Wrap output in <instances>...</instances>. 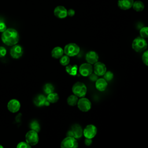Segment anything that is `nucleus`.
Instances as JSON below:
<instances>
[{"instance_id":"1","label":"nucleus","mask_w":148,"mask_h":148,"mask_svg":"<svg viewBox=\"0 0 148 148\" xmlns=\"http://www.w3.org/2000/svg\"><path fill=\"white\" fill-rule=\"evenodd\" d=\"M1 39L4 44L8 46H14L19 40V35L17 30L10 28L3 31L1 35Z\"/></svg>"},{"instance_id":"2","label":"nucleus","mask_w":148,"mask_h":148,"mask_svg":"<svg viewBox=\"0 0 148 148\" xmlns=\"http://www.w3.org/2000/svg\"><path fill=\"white\" fill-rule=\"evenodd\" d=\"M148 44L146 39L141 36L135 38L132 43V48L134 51L138 53L144 51L147 47Z\"/></svg>"},{"instance_id":"3","label":"nucleus","mask_w":148,"mask_h":148,"mask_svg":"<svg viewBox=\"0 0 148 148\" xmlns=\"http://www.w3.org/2000/svg\"><path fill=\"white\" fill-rule=\"evenodd\" d=\"M72 91L78 97H84L87 93V87L83 82H77L73 85Z\"/></svg>"},{"instance_id":"4","label":"nucleus","mask_w":148,"mask_h":148,"mask_svg":"<svg viewBox=\"0 0 148 148\" xmlns=\"http://www.w3.org/2000/svg\"><path fill=\"white\" fill-rule=\"evenodd\" d=\"M80 52L79 46L74 43H70L65 45L64 49V53L69 57H74Z\"/></svg>"},{"instance_id":"5","label":"nucleus","mask_w":148,"mask_h":148,"mask_svg":"<svg viewBox=\"0 0 148 148\" xmlns=\"http://www.w3.org/2000/svg\"><path fill=\"white\" fill-rule=\"evenodd\" d=\"M83 135V130L82 127L78 124H73L66 133V136H72L76 139H79Z\"/></svg>"},{"instance_id":"6","label":"nucleus","mask_w":148,"mask_h":148,"mask_svg":"<svg viewBox=\"0 0 148 148\" xmlns=\"http://www.w3.org/2000/svg\"><path fill=\"white\" fill-rule=\"evenodd\" d=\"M78 147V143L76 139L72 136H66L61 143L62 148H76Z\"/></svg>"},{"instance_id":"7","label":"nucleus","mask_w":148,"mask_h":148,"mask_svg":"<svg viewBox=\"0 0 148 148\" xmlns=\"http://www.w3.org/2000/svg\"><path fill=\"white\" fill-rule=\"evenodd\" d=\"M25 140L30 146L36 145L39 141L38 132L32 130L28 131L25 135Z\"/></svg>"},{"instance_id":"8","label":"nucleus","mask_w":148,"mask_h":148,"mask_svg":"<svg viewBox=\"0 0 148 148\" xmlns=\"http://www.w3.org/2000/svg\"><path fill=\"white\" fill-rule=\"evenodd\" d=\"M77 106L80 110L83 112L89 111L91 108V103L90 101L85 97H81L79 99Z\"/></svg>"},{"instance_id":"9","label":"nucleus","mask_w":148,"mask_h":148,"mask_svg":"<svg viewBox=\"0 0 148 148\" xmlns=\"http://www.w3.org/2000/svg\"><path fill=\"white\" fill-rule=\"evenodd\" d=\"M79 71L80 74L84 77H87L90 76L93 71V68L91 64L87 62L83 63L80 65L79 68Z\"/></svg>"},{"instance_id":"10","label":"nucleus","mask_w":148,"mask_h":148,"mask_svg":"<svg viewBox=\"0 0 148 148\" xmlns=\"http://www.w3.org/2000/svg\"><path fill=\"white\" fill-rule=\"evenodd\" d=\"M97 128L93 124L87 125L83 130V135L85 138H93L97 134Z\"/></svg>"},{"instance_id":"11","label":"nucleus","mask_w":148,"mask_h":148,"mask_svg":"<svg viewBox=\"0 0 148 148\" xmlns=\"http://www.w3.org/2000/svg\"><path fill=\"white\" fill-rule=\"evenodd\" d=\"M93 71L94 73L98 76H103L106 71V67L103 63L98 61L94 64Z\"/></svg>"},{"instance_id":"12","label":"nucleus","mask_w":148,"mask_h":148,"mask_svg":"<svg viewBox=\"0 0 148 148\" xmlns=\"http://www.w3.org/2000/svg\"><path fill=\"white\" fill-rule=\"evenodd\" d=\"M34 104L38 107H41L43 106H49L50 102L47 100V98L45 96L42 94L37 95L34 99Z\"/></svg>"},{"instance_id":"13","label":"nucleus","mask_w":148,"mask_h":148,"mask_svg":"<svg viewBox=\"0 0 148 148\" xmlns=\"http://www.w3.org/2000/svg\"><path fill=\"white\" fill-rule=\"evenodd\" d=\"M54 16L58 18H64L67 16V10L63 6H57L54 9Z\"/></svg>"},{"instance_id":"14","label":"nucleus","mask_w":148,"mask_h":148,"mask_svg":"<svg viewBox=\"0 0 148 148\" xmlns=\"http://www.w3.org/2000/svg\"><path fill=\"white\" fill-rule=\"evenodd\" d=\"M85 58L88 63L92 65L94 64L95 63L98 61L99 56L98 54L95 51L91 50L86 53Z\"/></svg>"},{"instance_id":"15","label":"nucleus","mask_w":148,"mask_h":148,"mask_svg":"<svg viewBox=\"0 0 148 148\" xmlns=\"http://www.w3.org/2000/svg\"><path fill=\"white\" fill-rule=\"evenodd\" d=\"M23 53V50L21 46L20 45H14L10 49V54L12 57L15 59L19 58L21 57Z\"/></svg>"},{"instance_id":"16","label":"nucleus","mask_w":148,"mask_h":148,"mask_svg":"<svg viewBox=\"0 0 148 148\" xmlns=\"http://www.w3.org/2000/svg\"><path fill=\"white\" fill-rule=\"evenodd\" d=\"M8 109L12 113H16L18 112L20 108V102L15 99H11L8 103Z\"/></svg>"},{"instance_id":"17","label":"nucleus","mask_w":148,"mask_h":148,"mask_svg":"<svg viewBox=\"0 0 148 148\" xmlns=\"http://www.w3.org/2000/svg\"><path fill=\"white\" fill-rule=\"evenodd\" d=\"M134 2V0H118L117 5L120 9L127 10L132 7Z\"/></svg>"},{"instance_id":"18","label":"nucleus","mask_w":148,"mask_h":148,"mask_svg":"<svg viewBox=\"0 0 148 148\" xmlns=\"http://www.w3.org/2000/svg\"><path fill=\"white\" fill-rule=\"evenodd\" d=\"M95 87L99 91H103L106 90L108 86V82L104 78L98 79L95 81Z\"/></svg>"},{"instance_id":"19","label":"nucleus","mask_w":148,"mask_h":148,"mask_svg":"<svg viewBox=\"0 0 148 148\" xmlns=\"http://www.w3.org/2000/svg\"><path fill=\"white\" fill-rule=\"evenodd\" d=\"M64 49L60 46L55 47L51 51V56L56 59L60 58L64 54Z\"/></svg>"},{"instance_id":"20","label":"nucleus","mask_w":148,"mask_h":148,"mask_svg":"<svg viewBox=\"0 0 148 148\" xmlns=\"http://www.w3.org/2000/svg\"><path fill=\"white\" fill-rule=\"evenodd\" d=\"M66 72L71 76H75L77 72V66L76 65H67L65 66Z\"/></svg>"},{"instance_id":"21","label":"nucleus","mask_w":148,"mask_h":148,"mask_svg":"<svg viewBox=\"0 0 148 148\" xmlns=\"http://www.w3.org/2000/svg\"><path fill=\"white\" fill-rule=\"evenodd\" d=\"M132 8L136 12H142L144 9L145 5H144V3H143V2L140 1H136L134 2Z\"/></svg>"},{"instance_id":"22","label":"nucleus","mask_w":148,"mask_h":148,"mask_svg":"<svg viewBox=\"0 0 148 148\" xmlns=\"http://www.w3.org/2000/svg\"><path fill=\"white\" fill-rule=\"evenodd\" d=\"M78 100H79L78 97L75 94H73V95H69L68 97V98L66 99V102L69 105L73 106H75L77 105Z\"/></svg>"},{"instance_id":"23","label":"nucleus","mask_w":148,"mask_h":148,"mask_svg":"<svg viewBox=\"0 0 148 148\" xmlns=\"http://www.w3.org/2000/svg\"><path fill=\"white\" fill-rule=\"evenodd\" d=\"M47 100L50 102V103H56L58 101L59 99V96L58 94L56 92H51L49 94H47V96L46 97Z\"/></svg>"},{"instance_id":"24","label":"nucleus","mask_w":148,"mask_h":148,"mask_svg":"<svg viewBox=\"0 0 148 148\" xmlns=\"http://www.w3.org/2000/svg\"><path fill=\"white\" fill-rule=\"evenodd\" d=\"M54 87L51 83H46L43 87V91L47 94L51 93L54 91Z\"/></svg>"},{"instance_id":"25","label":"nucleus","mask_w":148,"mask_h":148,"mask_svg":"<svg viewBox=\"0 0 148 148\" xmlns=\"http://www.w3.org/2000/svg\"><path fill=\"white\" fill-rule=\"evenodd\" d=\"M70 62V58L67 55H65V56H62L60 60V63L61 64V65H62V66H66L67 65L69 64Z\"/></svg>"},{"instance_id":"26","label":"nucleus","mask_w":148,"mask_h":148,"mask_svg":"<svg viewBox=\"0 0 148 148\" xmlns=\"http://www.w3.org/2000/svg\"><path fill=\"white\" fill-rule=\"evenodd\" d=\"M29 127H30L31 130L35 131L37 132H38L40 131V125H39L38 122L36 120H34L30 123Z\"/></svg>"},{"instance_id":"27","label":"nucleus","mask_w":148,"mask_h":148,"mask_svg":"<svg viewBox=\"0 0 148 148\" xmlns=\"http://www.w3.org/2000/svg\"><path fill=\"white\" fill-rule=\"evenodd\" d=\"M140 36L143 38H148V27H143L140 29L139 31Z\"/></svg>"},{"instance_id":"28","label":"nucleus","mask_w":148,"mask_h":148,"mask_svg":"<svg viewBox=\"0 0 148 148\" xmlns=\"http://www.w3.org/2000/svg\"><path fill=\"white\" fill-rule=\"evenodd\" d=\"M103 76L104 79L106 80L107 82L111 81L113 79V77H114L113 72H112L110 71H106Z\"/></svg>"},{"instance_id":"29","label":"nucleus","mask_w":148,"mask_h":148,"mask_svg":"<svg viewBox=\"0 0 148 148\" xmlns=\"http://www.w3.org/2000/svg\"><path fill=\"white\" fill-rule=\"evenodd\" d=\"M142 60L144 64L148 66V50L145 51L142 54Z\"/></svg>"},{"instance_id":"30","label":"nucleus","mask_w":148,"mask_h":148,"mask_svg":"<svg viewBox=\"0 0 148 148\" xmlns=\"http://www.w3.org/2000/svg\"><path fill=\"white\" fill-rule=\"evenodd\" d=\"M31 147V146H30L27 142H20L17 145V148H30Z\"/></svg>"},{"instance_id":"31","label":"nucleus","mask_w":148,"mask_h":148,"mask_svg":"<svg viewBox=\"0 0 148 148\" xmlns=\"http://www.w3.org/2000/svg\"><path fill=\"white\" fill-rule=\"evenodd\" d=\"M98 75H97L95 73H91L90 76H88V77H89V79L91 80V81H92V82H95L98 79Z\"/></svg>"},{"instance_id":"32","label":"nucleus","mask_w":148,"mask_h":148,"mask_svg":"<svg viewBox=\"0 0 148 148\" xmlns=\"http://www.w3.org/2000/svg\"><path fill=\"white\" fill-rule=\"evenodd\" d=\"M6 54V50L3 46H0V57H4Z\"/></svg>"},{"instance_id":"33","label":"nucleus","mask_w":148,"mask_h":148,"mask_svg":"<svg viewBox=\"0 0 148 148\" xmlns=\"http://www.w3.org/2000/svg\"><path fill=\"white\" fill-rule=\"evenodd\" d=\"M6 29V26L3 22H0V32H3Z\"/></svg>"},{"instance_id":"34","label":"nucleus","mask_w":148,"mask_h":148,"mask_svg":"<svg viewBox=\"0 0 148 148\" xmlns=\"http://www.w3.org/2000/svg\"><path fill=\"white\" fill-rule=\"evenodd\" d=\"M67 14H68V16L72 17L75 15V12L73 9H69L68 10H67Z\"/></svg>"},{"instance_id":"35","label":"nucleus","mask_w":148,"mask_h":148,"mask_svg":"<svg viewBox=\"0 0 148 148\" xmlns=\"http://www.w3.org/2000/svg\"><path fill=\"white\" fill-rule=\"evenodd\" d=\"M92 142V140L90 138H86V139H84V144L86 145V146H90L91 145Z\"/></svg>"},{"instance_id":"36","label":"nucleus","mask_w":148,"mask_h":148,"mask_svg":"<svg viewBox=\"0 0 148 148\" xmlns=\"http://www.w3.org/2000/svg\"><path fill=\"white\" fill-rule=\"evenodd\" d=\"M0 148H3V146H1V145H0Z\"/></svg>"}]
</instances>
